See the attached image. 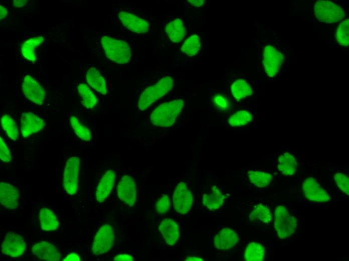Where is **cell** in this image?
Here are the masks:
<instances>
[{"mask_svg":"<svg viewBox=\"0 0 349 261\" xmlns=\"http://www.w3.org/2000/svg\"><path fill=\"white\" fill-rule=\"evenodd\" d=\"M184 107V101L181 99L162 103L151 112L150 122L157 126L169 127L174 123Z\"/></svg>","mask_w":349,"mask_h":261,"instance_id":"cell-1","label":"cell"},{"mask_svg":"<svg viewBox=\"0 0 349 261\" xmlns=\"http://www.w3.org/2000/svg\"><path fill=\"white\" fill-rule=\"evenodd\" d=\"M101 43L105 56L111 61L118 64H125L130 60L131 53L127 42L104 36L101 39Z\"/></svg>","mask_w":349,"mask_h":261,"instance_id":"cell-2","label":"cell"},{"mask_svg":"<svg viewBox=\"0 0 349 261\" xmlns=\"http://www.w3.org/2000/svg\"><path fill=\"white\" fill-rule=\"evenodd\" d=\"M173 87L172 78L167 76L161 78L156 83L146 88L141 93L137 103L141 111L149 107L158 99L167 93Z\"/></svg>","mask_w":349,"mask_h":261,"instance_id":"cell-3","label":"cell"},{"mask_svg":"<svg viewBox=\"0 0 349 261\" xmlns=\"http://www.w3.org/2000/svg\"><path fill=\"white\" fill-rule=\"evenodd\" d=\"M297 226L296 218L291 214L283 206H277L274 213V228L280 239H284L293 234Z\"/></svg>","mask_w":349,"mask_h":261,"instance_id":"cell-4","label":"cell"},{"mask_svg":"<svg viewBox=\"0 0 349 261\" xmlns=\"http://www.w3.org/2000/svg\"><path fill=\"white\" fill-rule=\"evenodd\" d=\"M316 19L321 22L331 24L341 21L345 14L343 9L336 4L327 1H319L314 5Z\"/></svg>","mask_w":349,"mask_h":261,"instance_id":"cell-5","label":"cell"},{"mask_svg":"<svg viewBox=\"0 0 349 261\" xmlns=\"http://www.w3.org/2000/svg\"><path fill=\"white\" fill-rule=\"evenodd\" d=\"M80 159L72 157L67 160L63 173V185L66 193L69 195L76 193L78 187Z\"/></svg>","mask_w":349,"mask_h":261,"instance_id":"cell-6","label":"cell"},{"mask_svg":"<svg viewBox=\"0 0 349 261\" xmlns=\"http://www.w3.org/2000/svg\"><path fill=\"white\" fill-rule=\"evenodd\" d=\"M283 54L273 46L268 45L264 48L263 64L264 71L269 78L278 74L284 62Z\"/></svg>","mask_w":349,"mask_h":261,"instance_id":"cell-7","label":"cell"},{"mask_svg":"<svg viewBox=\"0 0 349 261\" xmlns=\"http://www.w3.org/2000/svg\"><path fill=\"white\" fill-rule=\"evenodd\" d=\"M114 233L109 224L103 225L97 232L93 241L92 251L95 255H101L108 252L113 246Z\"/></svg>","mask_w":349,"mask_h":261,"instance_id":"cell-8","label":"cell"},{"mask_svg":"<svg viewBox=\"0 0 349 261\" xmlns=\"http://www.w3.org/2000/svg\"><path fill=\"white\" fill-rule=\"evenodd\" d=\"M172 202L175 210L179 213L185 214L190 211L193 203V195L185 183L181 182L176 186Z\"/></svg>","mask_w":349,"mask_h":261,"instance_id":"cell-9","label":"cell"},{"mask_svg":"<svg viewBox=\"0 0 349 261\" xmlns=\"http://www.w3.org/2000/svg\"><path fill=\"white\" fill-rule=\"evenodd\" d=\"M117 195L123 202L131 207L135 203L137 191L135 180L130 176L124 175L117 186Z\"/></svg>","mask_w":349,"mask_h":261,"instance_id":"cell-10","label":"cell"},{"mask_svg":"<svg viewBox=\"0 0 349 261\" xmlns=\"http://www.w3.org/2000/svg\"><path fill=\"white\" fill-rule=\"evenodd\" d=\"M22 90L25 97L32 102L42 105L46 98L44 88L34 78L26 75L23 80Z\"/></svg>","mask_w":349,"mask_h":261,"instance_id":"cell-11","label":"cell"},{"mask_svg":"<svg viewBox=\"0 0 349 261\" xmlns=\"http://www.w3.org/2000/svg\"><path fill=\"white\" fill-rule=\"evenodd\" d=\"M26 246L25 240L21 235L10 232L5 236L2 244V252L9 256L18 257L24 253Z\"/></svg>","mask_w":349,"mask_h":261,"instance_id":"cell-12","label":"cell"},{"mask_svg":"<svg viewBox=\"0 0 349 261\" xmlns=\"http://www.w3.org/2000/svg\"><path fill=\"white\" fill-rule=\"evenodd\" d=\"M302 190L305 197L311 201L326 202L330 199L327 192L313 177H308L303 181Z\"/></svg>","mask_w":349,"mask_h":261,"instance_id":"cell-13","label":"cell"},{"mask_svg":"<svg viewBox=\"0 0 349 261\" xmlns=\"http://www.w3.org/2000/svg\"><path fill=\"white\" fill-rule=\"evenodd\" d=\"M45 126V121L36 114L27 112L22 114L20 126L22 135L24 138L39 132Z\"/></svg>","mask_w":349,"mask_h":261,"instance_id":"cell-14","label":"cell"},{"mask_svg":"<svg viewBox=\"0 0 349 261\" xmlns=\"http://www.w3.org/2000/svg\"><path fill=\"white\" fill-rule=\"evenodd\" d=\"M118 18L122 25L130 31L137 34L146 33L149 25L143 19L126 11L119 12Z\"/></svg>","mask_w":349,"mask_h":261,"instance_id":"cell-15","label":"cell"},{"mask_svg":"<svg viewBox=\"0 0 349 261\" xmlns=\"http://www.w3.org/2000/svg\"><path fill=\"white\" fill-rule=\"evenodd\" d=\"M20 193L17 188L4 182L0 183V202L10 210L16 209L19 205Z\"/></svg>","mask_w":349,"mask_h":261,"instance_id":"cell-16","label":"cell"},{"mask_svg":"<svg viewBox=\"0 0 349 261\" xmlns=\"http://www.w3.org/2000/svg\"><path fill=\"white\" fill-rule=\"evenodd\" d=\"M33 254L40 259L47 261H59L61 259V254L58 249L52 244L41 241L32 247Z\"/></svg>","mask_w":349,"mask_h":261,"instance_id":"cell-17","label":"cell"},{"mask_svg":"<svg viewBox=\"0 0 349 261\" xmlns=\"http://www.w3.org/2000/svg\"><path fill=\"white\" fill-rule=\"evenodd\" d=\"M238 234L232 229L228 227L221 229L215 236L214 245L219 250H227L234 247L238 242Z\"/></svg>","mask_w":349,"mask_h":261,"instance_id":"cell-18","label":"cell"},{"mask_svg":"<svg viewBox=\"0 0 349 261\" xmlns=\"http://www.w3.org/2000/svg\"><path fill=\"white\" fill-rule=\"evenodd\" d=\"M116 174L112 170L105 172L101 177L95 192V198L98 202H103L111 193L114 187Z\"/></svg>","mask_w":349,"mask_h":261,"instance_id":"cell-19","label":"cell"},{"mask_svg":"<svg viewBox=\"0 0 349 261\" xmlns=\"http://www.w3.org/2000/svg\"><path fill=\"white\" fill-rule=\"evenodd\" d=\"M159 230L168 245H173L178 240L180 237L179 226L172 219H163L159 225Z\"/></svg>","mask_w":349,"mask_h":261,"instance_id":"cell-20","label":"cell"},{"mask_svg":"<svg viewBox=\"0 0 349 261\" xmlns=\"http://www.w3.org/2000/svg\"><path fill=\"white\" fill-rule=\"evenodd\" d=\"M86 78L90 86L102 95L106 94L107 89L105 79L97 69L89 68L87 71Z\"/></svg>","mask_w":349,"mask_h":261,"instance_id":"cell-21","label":"cell"},{"mask_svg":"<svg viewBox=\"0 0 349 261\" xmlns=\"http://www.w3.org/2000/svg\"><path fill=\"white\" fill-rule=\"evenodd\" d=\"M297 166L295 158L289 152H285L277 158V169L285 176L293 175L296 172Z\"/></svg>","mask_w":349,"mask_h":261,"instance_id":"cell-22","label":"cell"},{"mask_svg":"<svg viewBox=\"0 0 349 261\" xmlns=\"http://www.w3.org/2000/svg\"><path fill=\"white\" fill-rule=\"evenodd\" d=\"M225 196L215 186L211 187L210 191L203 195L202 202L204 205L209 210H216L223 204Z\"/></svg>","mask_w":349,"mask_h":261,"instance_id":"cell-23","label":"cell"},{"mask_svg":"<svg viewBox=\"0 0 349 261\" xmlns=\"http://www.w3.org/2000/svg\"><path fill=\"white\" fill-rule=\"evenodd\" d=\"M167 37L173 43L181 42L185 38L186 30L180 19H175L168 23L165 28Z\"/></svg>","mask_w":349,"mask_h":261,"instance_id":"cell-24","label":"cell"},{"mask_svg":"<svg viewBox=\"0 0 349 261\" xmlns=\"http://www.w3.org/2000/svg\"><path fill=\"white\" fill-rule=\"evenodd\" d=\"M39 220L41 228L45 231L56 230L59 225L57 216L48 208L44 207L40 209Z\"/></svg>","mask_w":349,"mask_h":261,"instance_id":"cell-25","label":"cell"},{"mask_svg":"<svg viewBox=\"0 0 349 261\" xmlns=\"http://www.w3.org/2000/svg\"><path fill=\"white\" fill-rule=\"evenodd\" d=\"M44 41L42 36L35 37L25 41L21 47L23 56L27 60L34 62L37 59L36 48Z\"/></svg>","mask_w":349,"mask_h":261,"instance_id":"cell-26","label":"cell"},{"mask_svg":"<svg viewBox=\"0 0 349 261\" xmlns=\"http://www.w3.org/2000/svg\"><path fill=\"white\" fill-rule=\"evenodd\" d=\"M231 92L236 100L240 101L252 95L253 90L246 81L238 79L232 84Z\"/></svg>","mask_w":349,"mask_h":261,"instance_id":"cell-27","label":"cell"},{"mask_svg":"<svg viewBox=\"0 0 349 261\" xmlns=\"http://www.w3.org/2000/svg\"><path fill=\"white\" fill-rule=\"evenodd\" d=\"M265 255L264 246L259 243L252 242L247 246L244 258L247 261H262L264 259Z\"/></svg>","mask_w":349,"mask_h":261,"instance_id":"cell-28","label":"cell"},{"mask_svg":"<svg viewBox=\"0 0 349 261\" xmlns=\"http://www.w3.org/2000/svg\"><path fill=\"white\" fill-rule=\"evenodd\" d=\"M77 90L80 94L83 105L88 109L94 108L98 103L95 95L85 83H80L77 86Z\"/></svg>","mask_w":349,"mask_h":261,"instance_id":"cell-29","label":"cell"},{"mask_svg":"<svg viewBox=\"0 0 349 261\" xmlns=\"http://www.w3.org/2000/svg\"><path fill=\"white\" fill-rule=\"evenodd\" d=\"M247 177L251 183L259 188L268 186L272 181L270 173L260 171L249 170L247 172Z\"/></svg>","mask_w":349,"mask_h":261,"instance_id":"cell-30","label":"cell"},{"mask_svg":"<svg viewBox=\"0 0 349 261\" xmlns=\"http://www.w3.org/2000/svg\"><path fill=\"white\" fill-rule=\"evenodd\" d=\"M272 219V213L269 209L262 204L256 205L249 215V219L252 222L269 223Z\"/></svg>","mask_w":349,"mask_h":261,"instance_id":"cell-31","label":"cell"},{"mask_svg":"<svg viewBox=\"0 0 349 261\" xmlns=\"http://www.w3.org/2000/svg\"><path fill=\"white\" fill-rule=\"evenodd\" d=\"M200 39L198 35L194 34L189 37L183 43L181 50L189 56L196 55L201 48Z\"/></svg>","mask_w":349,"mask_h":261,"instance_id":"cell-32","label":"cell"},{"mask_svg":"<svg viewBox=\"0 0 349 261\" xmlns=\"http://www.w3.org/2000/svg\"><path fill=\"white\" fill-rule=\"evenodd\" d=\"M252 114L245 110H239L233 114L228 119V122L233 127L244 126L252 121Z\"/></svg>","mask_w":349,"mask_h":261,"instance_id":"cell-33","label":"cell"},{"mask_svg":"<svg viewBox=\"0 0 349 261\" xmlns=\"http://www.w3.org/2000/svg\"><path fill=\"white\" fill-rule=\"evenodd\" d=\"M1 125L8 137L14 141L18 140L19 130L14 119L8 114L4 115L1 119Z\"/></svg>","mask_w":349,"mask_h":261,"instance_id":"cell-34","label":"cell"},{"mask_svg":"<svg viewBox=\"0 0 349 261\" xmlns=\"http://www.w3.org/2000/svg\"><path fill=\"white\" fill-rule=\"evenodd\" d=\"M71 125L76 136L82 141H89L92 136L90 129L80 122L75 116L70 118Z\"/></svg>","mask_w":349,"mask_h":261,"instance_id":"cell-35","label":"cell"},{"mask_svg":"<svg viewBox=\"0 0 349 261\" xmlns=\"http://www.w3.org/2000/svg\"><path fill=\"white\" fill-rule=\"evenodd\" d=\"M349 20L346 19L341 23L336 32V39L341 46H348Z\"/></svg>","mask_w":349,"mask_h":261,"instance_id":"cell-36","label":"cell"},{"mask_svg":"<svg viewBox=\"0 0 349 261\" xmlns=\"http://www.w3.org/2000/svg\"><path fill=\"white\" fill-rule=\"evenodd\" d=\"M337 186L344 194L349 195V179L348 177L341 173H336L333 177Z\"/></svg>","mask_w":349,"mask_h":261,"instance_id":"cell-37","label":"cell"},{"mask_svg":"<svg viewBox=\"0 0 349 261\" xmlns=\"http://www.w3.org/2000/svg\"><path fill=\"white\" fill-rule=\"evenodd\" d=\"M213 103L215 106L219 110L223 111H227L229 108V102L225 96L222 94H216L214 96Z\"/></svg>","mask_w":349,"mask_h":261,"instance_id":"cell-38","label":"cell"},{"mask_svg":"<svg viewBox=\"0 0 349 261\" xmlns=\"http://www.w3.org/2000/svg\"><path fill=\"white\" fill-rule=\"evenodd\" d=\"M170 207V200L167 195H163L156 202L155 208L159 214L166 213Z\"/></svg>","mask_w":349,"mask_h":261,"instance_id":"cell-39","label":"cell"},{"mask_svg":"<svg viewBox=\"0 0 349 261\" xmlns=\"http://www.w3.org/2000/svg\"><path fill=\"white\" fill-rule=\"evenodd\" d=\"M0 159L6 163L10 162L12 160L10 151L2 137H0Z\"/></svg>","mask_w":349,"mask_h":261,"instance_id":"cell-40","label":"cell"},{"mask_svg":"<svg viewBox=\"0 0 349 261\" xmlns=\"http://www.w3.org/2000/svg\"><path fill=\"white\" fill-rule=\"evenodd\" d=\"M113 260L116 261H133L132 256L127 254H121L115 256L113 258Z\"/></svg>","mask_w":349,"mask_h":261,"instance_id":"cell-41","label":"cell"},{"mask_svg":"<svg viewBox=\"0 0 349 261\" xmlns=\"http://www.w3.org/2000/svg\"><path fill=\"white\" fill-rule=\"evenodd\" d=\"M64 261H80L81 259L78 254L75 253H71L66 256Z\"/></svg>","mask_w":349,"mask_h":261,"instance_id":"cell-42","label":"cell"},{"mask_svg":"<svg viewBox=\"0 0 349 261\" xmlns=\"http://www.w3.org/2000/svg\"><path fill=\"white\" fill-rule=\"evenodd\" d=\"M13 5L15 7L22 8L23 7L28 1L26 0H14L13 1Z\"/></svg>","mask_w":349,"mask_h":261,"instance_id":"cell-43","label":"cell"},{"mask_svg":"<svg viewBox=\"0 0 349 261\" xmlns=\"http://www.w3.org/2000/svg\"><path fill=\"white\" fill-rule=\"evenodd\" d=\"M188 2L196 7H200L205 3L204 0H189Z\"/></svg>","mask_w":349,"mask_h":261,"instance_id":"cell-44","label":"cell"},{"mask_svg":"<svg viewBox=\"0 0 349 261\" xmlns=\"http://www.w3.org/2000/svg\"><path fill=\"white\" fill-rule=\"evenodd\" d=\"M8 15L7 9L2 5L0 6V20L6 17Z\"/></svg>","mask_w":349,"mask_h":261,"instance_id":"cell-45","label":"cell"},{"mask_svg":"<svg viewBox=\"0 0 349 261\" xmlns=\"http://www.w3.org/2000/svg\"><path fill=\"white\" fill-rule=\"evenodd\" d=\"M185 260H187V261H188H188H189V260H190V261H193V260H196V261H197V260L201 261H201H203V259H202V258H200V257H197V256H187V257L186 258V259H185Z\"/></svg>","mask_w":349,"mask_h":261,"instance_id":"cell-46","label":"cell"}]
</instances>
